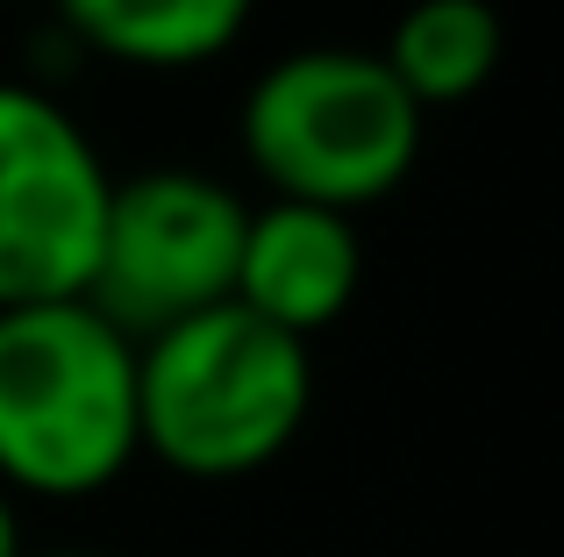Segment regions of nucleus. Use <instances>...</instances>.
<instances>
[{
  "label": "nucleus",
  "mask_w": 564,
  "mask_h": 557,
  "mask_svg": "<svg viewBox=\"0 0 564 557\" xmlns=\"http://www.w3.org/2000/svg\"><path fill=\"white\" fill-rule=\"evenodd\" d=\"M94 129L36 79H0V307L86 293L108 222Z\"/></svg>",
  "instance_id": "obj_5"
},
{
  "label": "nucleus",
  "mask_w": 564,
  "mask_h": 557,
  "mask_svg": "<svg viewBox=\"0 0 564 557\" xmlns=\"http://www.w3.org/2000/svg\"><path fill=\"white\" fill-rule=\"evenodd\" d=\"M65 36L122 72H207L243 43L258 0H51Z\"/></svg>",
  "instance_id": "obj_7"
},
{
  "label": "nucleus",
  "mask_w": 564,
  "mask_h": 557,
  "mask_svg": "<svg viewBox=\"0 0 564 557\" xmlns=\"http://www.w3.org/2000/svg\"><path fill=\"white\" fill-rule=\"evenodd\" d=\"M358 286H365L358 215L315 208V200H272V194L250 208L229 301H243L250 315L315 343L322 329H336L350 315Z\"/></svg>",
  "instance_id": "obj_6"
},
{
  "label": "nucleus",
  "mask_w": 564,
  "mask_h": 557,
  "mask_svg": "<svg viewBox=\"0 0 564 557\" xmlns=\"http://www.w3.org/2000/svg\"><path fill=\"white\" fill-rule=\"evenodd\" d=\"M429 114L358 43H301L243 86L236 151L272 200H315L365 215L393 200L422 165Z\"/></svg>",
  "instance_id": "obj_3"
},
{
  "label": "nucleus",
  "mask_w": 564,
  "mask_h": 557,
  "mask_svg": "<svg viewBox=\"0 0 564 557\" xmlns=\"http://www.w3.org/2000/svg\"><path fill=\"white\" fill-rule=\"evenodd\" d=\"M500 51H508V29H500L494 0H414L379 43L386 72L408 86V100L422 114L465 108L500 72Z\"/></svg>",
  "instance_id": "obj_8"
},
{
  "label": "nucleus",
  "mask_w": 564,
  "mask_h": 557,
  "mask_svg": "<svg viewBox=\"0 0 564 557\" xmlns=\"http://www.w3.org/2000/svg\"><path fill=\"white\" fill-rule=\"evenodd\" d=\"M137 458V336L86 293L0 307V493L100 501Z\"/></svg>",
  "instance_id": "obj_2"
},
{
  "label": "nucleus",
  "mask_w": 564,
  "mask_h": 557,
  "mask_svg": "<svg viewBox=\"0 0 564 557\" xmlns=\"http://www.w3.org/2000/svg\"><path fill=\"white\" fill-rule=\"evenodd\" d=\"M14 557H115V550H94V544H22Z\"/></svg>",
  "instance_id": "obj_9"
},
{
  "label": "nucleus",
  "mask_w": 564,
  "mask_h": 557,
  "mask_svg": "<svg viewBox=\"0 0 564 557\" xmlns=\"http://www.w3.org/2000/svg\"><path fill=\"white\" fill-rule=\"evenodd\" d=\"M250 200L200 165H151L108 186L100 258L86 301L129 336L229 301Z\"/></svg>",
  "instance_id": "obj_4"
},
{
  "label": "nucleus",
  "mask_w": 564,
  "mask_h": 557,
  "mask_svg": "<svg viewBox=\"0 0 564 557\" xmlns=\"http://www.w3.org/2000/svg\"><path fill=\"white\" fill-rule=\"evenodd\" d=\"M22 550V515H14V501L0 493V557H14Z\"/></svg>",
  "instance_id": "obj_10"
},
{
  "label": "nucleus",
  "mask_w": 564,
  "mask_h": 557,
  "mask_svg": "<svg viewBox=\"0 0 564 557\" xmlns=\"http://www.w3.org/2000/svg\"><path fill=\"white\" fill-rule=\"evenodd\" d=\"M315 407V343L243 301H215L137 336V436L143 458L193 487L272 472Z\"/></svg>",
  "instance_id": "obj_1"
}]
</instances>
